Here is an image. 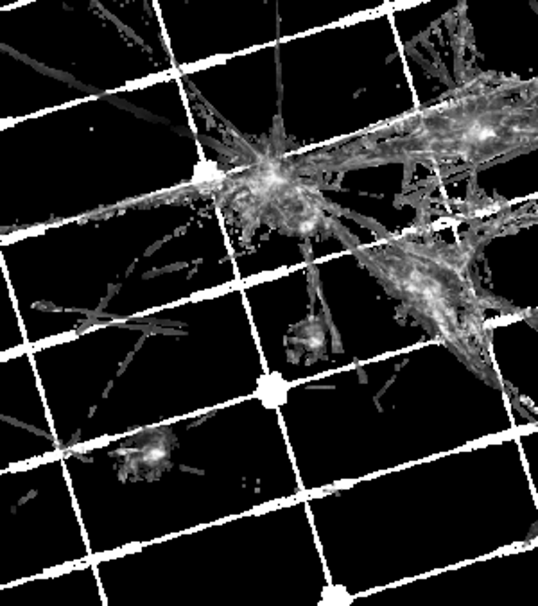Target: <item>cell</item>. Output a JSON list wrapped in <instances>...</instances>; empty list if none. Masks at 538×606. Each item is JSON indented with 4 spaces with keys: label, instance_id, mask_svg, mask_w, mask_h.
I'll return each instance as SVG.
<instances>
[{
    "label": "cell",
    "instance_id": "obj_1",
    "mask_svg": "<svg viewBox=\"0 0 538 606\" xmlns=\"http://www.w3.org/2000/svg\"><path fill=\"white\" fill-rule=\"evenodd\" d=\"M287 393H289V384L278 373L262 375L257 382L255 396L266 407L275 409L286 404Z\"/></svg>",
    "mask_w": 538,
    "mask_h": 606
},
{
    "label": "cell",
    "instance_id": "obj_2",
    "mask_svg": "<svg viewBox=\"0 0 538 606\" xmlns=\"http://www.w3.org/2000/svg\"><path fill=\"white\" fill-rule=\"evenodd\" d=\"M224 178V174L221 172V169L217 167L215 162H208V160H203L196 165L192 176V183L196 185H214L217 181H221Z\"/></svg>",
    "mask_w": 538,
    "mask_h": 606
},
{
    "label": "cell",
    "instance_id": "obj_3",
    "mask_svg": "<svg viewBox=\"0 0 538 606\" xmlns=\"http://www.w3.org/2000/svg\"><path fill=\"white\" fill-rule=\"evenodd\" d=\"M321 603L325 605H350L352 596L343 587H327L321 594Z\"/></svg>",
    "mask_w": 538,
    "mask_h": 606
}]
</instances>
